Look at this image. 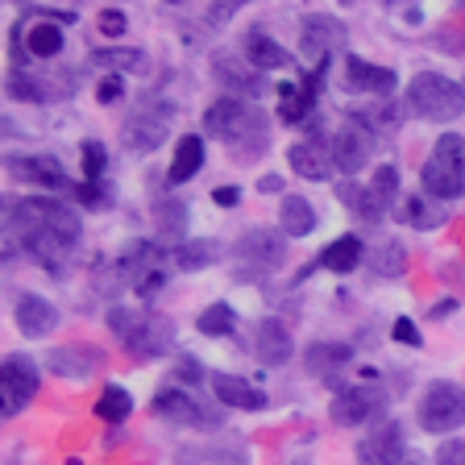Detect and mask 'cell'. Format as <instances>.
I'll return each instance as SVG.
<instances>
[{
    "instance_id": "obj_1",
    "label": "cell",
    "mask_w": 465,
    "mask_h": 465,
    "mask_svg": "<svg viewBox=\"0 0 465 465\" xmlns=\"http://www.w3.org/2000/svg\"><path fill=\"white\" fill-rule=\"evenodd\" d=\"M79 232H84L79 216L67 208V200H54V195H25L9 208V253L21 242V250L42 266H54L79 242Z\"/></svg>"
},
{
    "instance_id": "obj_2",
    "label": "cell",
    "mask_w": 465,
    "mask_h": 465,
    "mask_svg": "<svg viewBox=\"0 0 465 465\" xmlns=\"http://www.w3.org/2000/svg\"><path fill=\"white\" fill-rule=\"evenodd\" d=\"M203 129H208V137L229 145V154H237V158H258L262 150L271 145L266 116L237 96L216 100V104L203 113Z\"/></svg>"
},
{
    "instance_id": "obj_3",
    "label": "cell",
    "mask_w": 465,
    "mask_h": 465,
    "mask_svg": "<svg viewBox=\"0 0 465 465\" xmlns=\"http://www.w3.org/2000/svg\"><path fill=\"white\" fill-rule=\"evenodd\" d=\"M108 329L116 332V341L134 358H158V353H166V345L174 337L171 320L150 308H108Z\"/></svg>"
},
{
    "instance_id": "obj_4",
    "label": "cell",
    "mask_w": 465,
    "mask_h": 465,
    "mask_svg": "<svg viewBox=\"0 0 465 465\" xmlns=\"http://www.w3.org/2000/svg\"><path fill=\"white\" fill-rule=\"evenodd\" d=\"M407 108L416 116H424V121L445 125V121H457L465 113V87L445 75H436V71H420L407 84Z\"/></svg>"
},
{
    "instance_id": "obj_5",
    "label": "cell",
    "mask_w": 465,
    "mask_h": 465,
    "mask_svg": "<svg viewBox=\"0 0 465 465\" xmlns=\"http://www.w3.org/2000/svg\"><path fill=\"white\" fill-rule=\"evenodd\" d=\"M424 195L432 200H457L465 195V137L457 134H440V142L432 145V154H428L424 171Z\"/></svg>"
},
{
    "instance_id": "obj_6",
    "label": "cell",
    "mask_w": 465,
    "mask_h": 465,
    "mask_svg": "<svg viewBox=\"0 0 465 465\" xmlns=\"http://www.w3.org/2000/svg\"><path fill=\"white\" fill-rule=\"evenodd\" d=\"M465 424V391L457 382H432L420 399V428L424 432H453Z\"/></svg>"
},
{
    "instance_id": "obj_7",
    "label": "cell",
    "mask_w": 465,
    "mask_h": 465,
    "mask_svg": "<svg viewBox=\"0 0 465 465\" xmlns=\"http://www.w3.org/2000/svg\"><path fill=\"white\" fill-rule=\"evenodd\" d=\"M341 46H345V25H341L337 17H329V13H308V17L300 21V50L312 67H316V75H324L332 50H341Z\"/></svg>"
},
{
    "instance_id": "obj_8",
    "label": "cell",
    "mask_w": 465,
    "mask_h": 465,
    "mask_svg": "<svg viewBox=\"0 0 465 465\" xmlns=\"http://www.w3.org/2000/svg\"><path fill=\"white\" fill-rule=\"evenodd\" d=\"M391 395L382 387H374V382H361V387H345L332 395L329 403V416L332 424H345V428H358V424H370V420H378L382 411H387Z\"/></svg>"
},
{
    "instance_id": "obj_9",
    "label": "cell",
    "mask_w": 465,
    "mask_h": 465,
    "mask_svg": "<svg viewBox=\"0 0 465 465\" xmlns=\"http://www.w3.org/2000/svg\"><path fill=\"white\" fill-rule=\"evenodd\" d=\"M171 121H174V108L150 100V104H142V108H134V113H129L121 137H125V145L134 150V154H150V150H158V145L166 142Z\"/></svg>"
},
{
    "instance_id": "obj_10",
    "label": "cell",
    "mask_w": 465,
    "mask_h": 465,
    "mask_svg": "<svg viewBox=\"0 0 465 465\" xmlns=\"http://www.w3.org/2000/svg\"><path fill=\"white\" fill-rule=\"evenodd\" d=\"M116 274H121V282H129V287L137 291V295H154L158 287L166 282V271H163V253L154 250L150 242H134L121 258H116Z\"/></svg>"
},
{
    "instance_id": "obj_11",
    "label": "cell",
    "mask_w": 465,
    "mask_h": 465,
    "mask_svg": "<svg viewBox=\"0 0 465 465\" xmlns=\"http://www.w3.org/2000/svg\"><path fill=\"white\" fill-rule=\"evenodd\" d=\"M38 366L29 358H21V353H9V358L0 361V411L5 416H17L21 407L34 403V395H38Z\"/></svg>"
},
{
    "instance_id": "obj_12",
    "label": "cell",
    "mask_w": 465,
    "mask_h": 465,
    "mask_svg": "<svg viewBox=\"0 0 465 465\" xmlns=\"http://www.w3.org/2000/svg\"><path fill=\"white\" fill-rule=\"evenodd\" d=\"M282 237L274 229H250L237 237V245H232V258L245 262V279L250 274H262V271H274L282 262Z\"/></svg>"
},
{
    "instance_id": "obj_13",
    "label": "cell",
    "mask_w": 465,
    "mask_h": 465,
    "mask_svg": "<svg viewBox=\"0 0 465 465\" xmlns=\"http://www.w3.org/2000/svg\"><path fill=\"white\" fill-rule=\"evenodd\" d=\"M287 163H291V171L312 179V183H324V179H332V171H337V158H332V145L324 134H312V137H303V142H295Z\"/></svg>"
},
{
    "instance_id": "obj_14",
    "label": "cell",
    "mask_w": 465,
    "mask_h": 465,
    "mask_svg": "<svg viewBox=\"0 0 465 465\" xmlns=\"http://www.w3.org/2000/svg\"><path fill=\"white\" fill-rule=\"evenodd\" d=\"M329 145H332V158H337L341 174H358L370 163V154H374V142H370L366 125H358V121H345L341 129H332Z\"/></svg>"
},
{
    "instance_id": "obj_15",
    "label": "cell",
    "mask_w": 465,
    "mask_h": 465,
    "mask_svg": "<svg viewBox=\"0 0 465 465\" xmlns=\"http://www.w3.org/2000/svg\"><path fill=\"white\" fill-rule=\"evenodd\" d=\"M154 411L163 420H171V424H183V428H195V424H208V428H216V411H208L203 403H195L187 391H179V387H163L154 395Z\"/></svg>"
},
{
    "instance_id": "obj_16",
    "label": "cell",
    "mask_w": 465,
    "mask_h": 465,
    "mask_svg": "<svg viewBox=\"0 0 465 465\" xmlns=\"http://www.w3.org/2000/svg\"><path fill=\"white\" fill-rule=\"evenodd\" d=\"M403 428L382 424L358 445V465H403Z\"/></svg>"
},
{
    "instance_id": "obj_17",
    "label": "cell",
    "mask_w": 465,
    "mask_h": 465,
    "mask_svg": "<svg viewBox=\"0 0 465 465\" xmlns=\"http://www.w3.org/2000/svg\"><path fill=\"white\" fill-rule=\"evenodd\" d=\"M345 84L353 92H366V96H391L399 79L391 67H378V63H366V58H345Z\"/></svg>"
},
{
    "instance_id": "obj_18",
    "label": "cell",
    "mask_w": 465,
    "mask_h": 465,
    "mask_svg": "<svg viewBox=\"0 0 465 465\" xmlns=\"http://www.w3.org/2000/svg\"><path fill=\"white\" fill-rule=\"evenodd\" d=\"M46 361L58 378H87L104 366V353L96 345H58Z\"/></svg>"
},
{
    "instance_id": "obj_19",
    "label": "cell",
    "mask_w": 465,
    "mask_h": 465,
    "mask_svg": "<svg viewBox=\"0 0 465 465\" xmlns=\"http://www.w3.org/2000/svg\"><path fill=\"white\" fill-rule=\"evenodd\" d=\"M9 171L34 187H46V192H71V179L63 174V166L46 154L42 158H9Z\"/></svg>"
},
{
    "instance_id": "obj_20",
    "label": "cell",
    "mask_w": 465,
    "mask_h": 465,
    "mask_svg": "<svg viewBox=\"0 0 465 465\" xmlns=\"http://www.w3.org/2000/svg\"><path fill=\"white\" fill-rule=\"evenodd\" d=\"M253 349H258L262 366H287L291 353H295V341H291V332H287V324H282V320H262Z\"/></svg>"
},
{
    "instance_id": "obj_21",
    "label": "cell",
    "mask_w": 465,
    "mask_h": 465,
    "mask_svg": "<svg viewBox=\"0 0 465 465\" xmlns=\"http://www.w3.org/2000/svg\"><path fill=\"white\" fill-rule=\"evenodd\" d=\"M349 361H353V349H349L345 341H316V345L303 349V366H308V374H316V378L341 374Z\"/></svg>"
},
{
    "instance_id": "obj_22",
    "label": "cell",
    "mask_w": 465,
    "mask_h": 465,
    "mask_svg": "<svg viewBox=\"0 0 465 465\" xmlns=\"http://www.w3.org/2000/svg\"><path fill=\"white\" fill-rule=\"evenodd\" d=\"M213 391L221 403L237 407V411H262V407H266V395L237 374H213Z\"/></svg>"
},
{
    "instance_id": "obj_23",
    "label": "cell",
    "mask_w": 465,
    "mask_h": 465,
    "mask_svg": "<svg viewBox=\"0 0 465 465\" xmlns=\"http://www.w3.org/2000/svg\"><path fill=\"white\" fill-rule=\"evenodd\" d=\"M13 316H17V329L25 332V337H46V332L58 324V312L50 308L42 295H21Z\"/></svg>"
},
{
    "instance_id": "obj_24",
    "label": "cell",
    "mask_w": 465,
    "mask_h": 465,
    "mask_svg": "<svg viewBox=\"0 0 465 465\" xmlns=\"http://www.w3.org/2000/svg\"><path fill=\"white\" fill-rule=\"evenodd\" d=\"M245 58H250L253 71H287L291 63H295V58H291L274 38H266L262 29L245 34Z\"/></svg>"
},
{
    "instance_id": "obj_25",
    "label": "cell",
    "mask_w": 465,
    "mask_h": 465,
    "mask_svg": "<svg viewBox=\"0 0 465 465\" xmlns=\"http://www.w3.org/2000/svg\"><path fill=\"white\" fill-rule=\"evenodd\" d=\"M312 108H316V79H308V84H282L279 87V116L287 121V125L308 121Z\"/></svg>"
},
{
    "instance_id": "obj_26",
    "label": "cell",
    "mask_w": 465,
    "mask_h": 465,
    "mask_svg": "<svg viewBox=\"0 0 465 465\" xmlns=\"http://www.w3.org/2000/svg\"><path fill=\"white\" fill-rule=\"evenodd\" d=\"M200 166H203V137L187 134V137H179V145H174V158H171L166 179H171V183H187V179L200 174Z\"/></svg>"
},
{
    "instance_id": "obj_27",
    "label": "cell",
    "mask_w": 465,
    "mask_h": 465,
    "mask_svg": "<svg viewBox=\"0 0 465 465\" xmlns=\"http://www.w3.org/2000/svg\"><path fill=\"white\" fill-rule=\"evenodd\" d=\"M395 216L407 229H436V224H445V208H436L432 195H403Z\"/></svg>"
},
{
    "instance_id": "obj_28",
    "label": "cell",
    "mask_w": 465,
    "mask_h": 465,
    "mask_svg": "<svg viewBox=\"0 0 465 465\" xmlns=\"http://www.w3.org/2000/svg\"><path fill=\"white\" fill-rule=\"evenodd\" d=\"M366 258V250H361V237H353V232H345V237H337L332 245H324V253H320V266L332 274H349L358 271V262Z\"/></svg>"
},
{
    "instance_id": "obj_29",
    "label": "cell",
    "mask_w": 465,
    "mask_h": 465,
    "mask_svg": "<svg viewBox=\"0 0 465 465\" xmlns=\"http://www.w3.org/2000/svg\"><path fill=\"white\" fill-rule=\"evenodd\" d=\"M21 42H25L29 58H58V54H63V29L50 25V21L21 25Z\"/></svg>"
},
{
    "instance_id": "obj_30",
    "label": "cell",
    "mask_w": 465,
    "mask_h": 465,
    "mask_svg": "<svg viewBox=\"0 0 465 465\" xmlns=\"http://www.w3.org/2000/svg\"><path fill=\"white\" fill-rule=\"evenodd\" d=\"M279 224L287 237H308L316 229V208H312L303 195H282V208H279Z\"/></svg>"
},
{
    "instance_id": "obj_31",
    "label": "cell",
    "mask_w": 465,
    "mask_h": 465,
    "mask_svg": "<svg viewBox=\"0 0 465 465\" xmlns=\"http://www.w3.org/2000/svg\"><path fill=\"white\" fill-rule=\"evenodd\" d=\"M5 92H9L13 100H25V104H46V100H58L54 87L42 84V79H34L25 67L9 71V79H5Z\"/></svg>"
},
{
    "instance_id": "obj_32",
    "label": "cell",
    "mask_w": 465,
    "mask_h": 465,
    "mask_svg": "<svg viewBox=\"0 0 465 465\" xmlns=\"http://www.w3.org/2000/svg\"><path fill=\"white\" fill-rule=\"evenodd\" d=\"M216 79H221V84L229 87L237 100H242V96H258V87H262L258 71L232 67V58H224V54H216Z\"/></svg>"
},
{
    "instance_id": "obj_33",
    "label": "cell",
    "mask_w": 465,
    "mask_h": 465,
    "mask_svg": "<svg viewBox=\"0 0 465 465\" xmlns=\"http://www.w3.org/2000/svg\"><path fill=\"white\" fill-rule=\"evenodd\" d=\"M221 242H213V237H203V242H187L174 250V266L179 271H203V266H213V262H221Z\"/></svg>"
},
{
    "instance_id": "obj_34",
    "label": "cell",
    "mask_w": 465,
    "mask_h": 465,
    "mask_svg": "<svg viewBox=\"0 0 465 465\" xmlns=\"http://www.w3.org/2000/svg\"><path fill=\"white\" fill-rule=\"evenodd\" d=\"M129 411H134V395H129L125 387H104L100 391V399H96V416L104 420V424H125L129 420Z\"/></svg>"
},
{
    "instance_id": "obj_35",
    "label": "cell",
    "mask_w": 465,
    "mask_h": 465,
    "mask_svg": "<svg viewBox=\"0 0 465 465\" xmlns=\"http://www.w3.org/2000/svg\"><path fill=\"white\" fill-rule=\"evenodd\" d=\"M341 200L349 203V208H353V213H358V221H366V224H378L382 221V213H387V203L378 200L374 192H370V187H341Z\"/></svg>"
},
{
    "instance_id": "obj_36",
    "label": "cell",
    "mask_w": 465,
    "mask_h": 465,
    "mask_svg": "<svg viewBox=\"0 0 465 465\" xmlns=\"http://www.w3.org/2000/svg\"><path fill=\"white\" fill-rule=\"evenodd\" d=\"M154 221L158 229L166 232V237H174V232H183L187 229V208L179 195H163V200L154 203Z\"/></svg>"
},
{
    "instance_id": "obj_37",
    "label": "cell",
    "mask_w": 465,
    "mask_h": 465,
    "mask_svg": "<svg viewBox=\"0 0 465 465\" xmlns=\"http://www.w3.org/2000/svg\"><path fill=\"white\" fill-rule=\"evenodd\" d=\"M232 324H237V312L229 303H213V308H203L200 320H195V329L203 337H224V332H232Z\"/></svg>"
},
{
    "instance_id": "obj_38",
    "label": "cell",
    "mask_w": 465,
    "mask_h": 465,
    "mask_svg": "<svg viewBox=\"0 0 465 465\" xmlns=\"http://www.w3.org/2000/svg\"><path fill=\"white\" fill-rule=\"evenodd\" d=\"M370 192L378 195V200L391 208V200L399 195V171L391 163H382V166H374V174H370Z\"/></svg>"
},
{
    "instance_id": "obj_39",
    "label": "cell",
    "mask_w": 465,
    "mask_h": 465,
    "mask_svg": "<svg viewBox=\"0 0 465 465\" xmlns=\"http://www.w3.org/2000/svg\"><path fill=\"white\" fill-rule=\"evenodd\" d=\"M92 63L96 67H116V71H137L142 67V50H96Z\"/></svg>"
},
{
    "instance_id": "obj_40",
    "label": "cell",
    "mask_w": 465,
    "mask_h": 465,
    "mask_svg": "<svg viewBox=\"0 0 465 465\" xmlns=\"http://www.w3.org/2000/svg\"><path fill=\"white\" fill-rule=\"evenodd\" d=\"M104 166H108L104 145H100V142H84V174H87V183H96L100 174H104Z\"/></svg>"
},
{
    "instance_id": "obj_41",
    "label": "cell",
    "mask_w": 465,
    "mask_h": 465,
    "mask_svg": "<svg viewBox=\"0 0 465 465\" xmlns=\"http://www.w3.org/2000/svg\"><path fill=\"white\" fill-rule=\"evenodd\" d=\"M245 5H250V0H213V5H208V21H213V25H224V21H232Z\"/></svg>"
},
{
    "instance_id": "obj_42",
    "label": "cell",
    "mask_w": 465,
    "mask_h": 465,
    "mask_svg": "<svg viewBox=\"0 0 465 465\" xmlns=\"http://www.w3.org/2000/svg\"><path fill=\"white\" fill-rule=\"evenodd\" d=\"M67 195H75L84 208H108V195L100 192L96 183H71V192Z\"/></svg>"
},
{
    "instance_id": "obj_43",
    "label": "cell",
    "mask_w": 465,
    "mask_h": 465,
    "mask_svg": "<svg viewBox=\"0 0 465 465\" xmlns=\"http://www.w3.org/2000/svg\"><path fill=\"white\" fill-rule=\"evenodd\" d=\"M378 258H382V262H378V271H382V274H399V271H403V245H399V242H387L382 250H378Z\"/></svg>"
},
{
    "instance_id": "obj_44",
    "label": "cell",
    "mask_w": 465,
    "mask_h": 465,
    "mask_svg": "<svg viewBox=\"0 0 465 465\" xmlns=\"http://www.w3.org/2000/svg\"><path fill=\"white\" fill-rule=\"evenodd\" d=\"M100 34H104V38H121V34H125L129 29V21H125V13H116V9H104L100 13Z\"/></svg>"
},
{
    "instance_id": "obj_45",
    "label": "cell",
    "mask_w": 465,
    "mask_h": 465,
    "mask_svg": "<svg viewBox=\"0 0 465 465\" xmlns=\"http://www.w3.org/2000/svg\"><path fill=\"white\" fill-rule=\"evenodd\" d=\"M391 337H395V341H403V345H411V349H420V345H424V337H420V329H416V324H411V320H407V316H399L395 324H391Z\"/></svg>"
},
{
    "instance_id": "obj_46",
    "label": "cell",
    "mask_w": 465,
    "mask_h": 465,
    "mask_svg": "<svg viewBox=\"0 0 465 465\" xmlns=\"http://www.w3.org/2000/svg\"><path fill=\"white\" fill-rule=\"evenodd\" d=\"M436 465H465V440H445L436 449Z\"/></svg>"
},
{
    "instance_id": "obj_47",
    "label": "cell",
    "mask_w": 465,
    "mask_h": 465,
    "mask_svg": "<svg viewBox=\"0 0 465 465\" xmlns=\"http://www.w3.org/2000/svg\"><path fill=\"white\" fill-rule=\"evenodd\" d=\"M96 100H100V104H116V100H121V79H116V75L100 79V84H96Z\"/></svg>"
},
{
    "instance_id": "obj_48",
    "label": "cell",
    "mask_w": 465,
    "mask_h": 465,
    "mask_svg": "<svg viewBox=\"0 0 465 465\" xmlns=\"http://www.w3.org/2000/svg\"><path fill=\"white\" fill-rule=\"evenodd\" d=\"M213 200L221 203V208H237V203H242V187H216Z\"/></svg>"
},
{
    "instance_id": "obj_49",
    "label": "cell",
    "mask_w": 465,
    "mask_h": 465,
    "mask_svg": "<svg viewBox=\"0 0 465 465\" xmlns=\"http://www.w3.org/2000/svg\"><path fill=\"white\" fill-rule=\"evenodd\" d=\"M174 374H179V378H187V382H200V378H203V370H200V366H192V358H179V366H174Z\"/></svg>"
},
{
    "instance_id": "obj_50",
    "label": "cell",
    "mask_w": 465,
    "mask_h": 465,
    "mask_svg": "<svg viewBox=\"0 0 465 465\" xmlns=\"http://www.w3.org/2000/svg\"><path fill=\"white\" fill-rule=\"evenodd\" d=\"M258 187H262V192H282V179H279V174H262Z\"/></svg>"
},
{
    "instance_id": "obj_51",
    "label": "cell",
    "mask_w": 465,
    "mask_h": 465,
    "mask_svg": "<svg viewBox=\"0 0 465 465\" xmlns=\"http://www.w3.org/2000/svg\"><path fill=\"white\" fill-rule=\"evenodd\" d=\"M171 5H179V0H171Z\"/></svg>"
},
{
    "instance_id": "obj_52",
    "label": "cell",
    "mask_w": 465,
    "mask_h": 465,
    "mask_svg": "<svg viewBox=\"0 0 465 465\" xmlns=\"http://www.w3.org/2000/svg\"><path fill=\"white\" fill-rule=\"evenodd\" d=\"M461 87H465V84H461Z\"/></svg>"
}]
</instances>
